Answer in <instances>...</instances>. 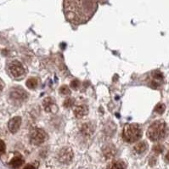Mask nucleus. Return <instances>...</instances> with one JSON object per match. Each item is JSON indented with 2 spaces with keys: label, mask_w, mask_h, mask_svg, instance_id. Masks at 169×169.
Here are the masks:
<instances>
[{
  "label": "nucleus",
  "mask_w": 169,
  "mask_h": 169,
  "mask_svg": "<svg viewBox=\"0 0 169 169\" xmlns=\"http://www.w3.org/2000/svg\"><path fill=\"white\" fill-rule=\"evenodd\" d=\"M21 125H22V117H15L9 120L8 127H9V130L10 132L12 133H16L20 128Z\"/></svg>",
  "instance_id": "1a4fd4ad"
},
{
  "label": "nucleus",
  "mask_w": 169,
  "mask_h": 169,
  "mask_svg": "<svg viewBox=\"0 0 169 169\" xmlns=\"http://www.w3.org/2000/svg\"><path fill=\"white\" fill-rule=\"evenodd\" d=\"M94 126L91 123H84L83 126H82V128H81V131L83 133L84 135H91L93 133H94Z\"/></svg>",
  "instance_id": "f8f14e48"
},
{
  "label": "nucleus",
  "mask_w": 169,
  "mask_h": 169,
  "mask_svg": "<svg viewBox=\"0 0 169 169\" xmlns=\"http://www.w3.org/2000/svg\"><path fill=\"white\" fill-rule=\"evenodd\" d=\"M79 85H80V83H79V81L77 80V79H74L71 83V87L73 89H75V90L79 88Z\"/></svg>",
  "instance_id": "aec40b11"
},
{
  "label": "nucleus",
  "mask_w": 169,
  "mask_h": 169,
  "mask_svg": "<svg viewBox=\"0 0 169 169\" xmlns=\"http://www.w3.org/2000/svg\"><path fill=\"white\" fill-rule=\"evenodd\" d=\"M97 9V0H64L65 16L71 24L76 26L90 21Z\"/></svg>",
  "instance_id": "f257e3e1"
},
{
  "label": "nucleus",
  "mask_w": 169,
  "mask_h": 169,
  "mask_svg": "<svg viewBox=\"0 0 169 169\" xmlns=\"http://www.w3.org/2000/svg\"><path fill=\"white\" fill-rule=\"evenodd\" d=\"M167 135V127L163 120L154 122L147 130V137L151 141H159Z\"/></svg>",
  "instance_id": "f03ea898"
},
{
  "label": "nucleus",
  "mask_w": 169,
  "mask_h": 169,
  "mask_svg": "<svg viewBox=\"0 0 169 169\" xmlns=\"http://www.w3.org/2000/svg\"><path fill=\"white\" fill-rule=\"evenodd\" d=\"M37 79L36 77H31V78H29L27 81V87L28 89H36L37 86Z\"/></svg>",
  "instance_id": "dca6fc26"
},
{
  "label": "nucleus",
  "mask_w": 169,
  "mask_h": 169,
  "mask_svg": "<svg viewBox=\"0 0 169 169\" xmlns=\"http://www.w3.org/2000/svg\"><path fill=\"white\" fill-rule=\"evenodd\" d=\"M165 161H166L167 162L169 163V151L167 152V154L166 155V157H165Z\"/></svg>",
  "instance_id": "393cba45"
},
{
  "label": "nucleus",
  "mask_w": 169,
  "mask_h": 169,
  "mask_svg": "<svg viewBox=\"0 0 169 169\" xmlns=\"http://www.w3.org/2000/svg\"><path fill=\"white\" fill-rule=\"evenodd\" d=\"M103 154L106 158H111L116 156L117 149L113 145H107L103 148Z\"/></svg>",
  "instance_id": "9b49d317"
},
{
  "label": "nucleus",
  "mask_w": 169,
  "mask_h": 169,
  "mask_svg": "<svg viewBox=\"0 0 169 169\" xmlns=\"http://www.w3.org/2000/svg\"><path fill=\"white\" fill-rule=\"evenodd\" d=\"M3 87H4V83H3V82L1 79H0V93L3 91Z\"/></svg>",
  "instance_id": "b1692460"
},
{
  "label": "nucleus",
  "mask_w": 169,
  "mask_h": 169,
  "mask_svg": "<svg viewBox=\"0 0 169 169\" xmlns=\"http://www.w3.org/2000/svg\"><path fill=\"white\" fill-rule=\"evenodd\" d=\"M153 150L154 151L157 152V153H161V152H162L163 147L161 146V145H157V146H155V147L153 148Z\"/></svg>",
  "instance_id": "412c9836"
},
{
  "label": "nucleus",
  "mask_w": 169,
  "mask_h": 169,
  "mask_svg": "<svg viewBox=\"0 0 169 169\" xmlns=\"http://www.w3.org/2000/svg\"><path fill=\"white\" fill-rule=\"evenodd\" d=\"M43 105L44 108V111L49 113H56L57 111V106L54 99L48 97V98L44 99L43 101Z\"/></svg>",
  "instance_id": "6e6552de"
},
{
  "label": "nucleus",
  "mask_w": 169,
  "mask_h": 169,
  "mask_svg": "<svg viewBox=\"0 0 169 169\" xmlns=\"http://www.w3.org/2000/svg\"><path fill=\"white\" fill-rule=\"evenodd\" d=\"M73 112L77 118H83L89 113V108L86 105H78L74 108Z\"/></svg>",
  "instance_id": "9d476101"
},
{
  "label": "nucleus",
  "mask_w": 169,
  "mask_h": 169,
  "mask_svg": "<svg viewBox=\"0 0 169 169\" xmlns=\"http://www.w3.org/2000/svg\"><path fill=\"white\" fill-rule=\"evenodd\" d=\"M57 159L62 164H70L73 159V151L69 147L62 148L58 152Z\"/></svg>",
  "instance_id": "39448f33"
},
{
  "label": "nucleus",
  "mask_w": 169,
  "mask_h": 169,
  "mask_svg": "<svg viewBox=\"0 0 169 169\" xmlns=\"http://www.w3.org/2000/svg\"><path fill=\"white\" fill-rule=\"evenodd\" d=\"M73 104H74L73 99H65V101L64 102L65 107H71V106L73 105Z\"/></svg>",
  "instance_id": "6ab92c4d"
},
{
  "label": "nucleus",
  "mask_w": 169,
  "mask_h": 169,
  "mask_svg": "<svg viewBox=\"0 0 169 169\" xmlns=\"http://www.w3.org/2000/svg\"><path fill=\"white\" fill-rule=\"evenodd\" d=\"M165 109H166L165 105H164V104H162V103H159V104L157 105V106L155 107V110H154V111L158 114H162L163 112L165 111Z\"/></svg>",
  "instance_id": "f3484780"
},
{
  "label": "nucleus",
  "mask_w": 169,
  "mask_h": 169,
  "mask_svg": "<svg viewBox=\"0 0 169 169\" xmlns=\"http://www.w3.org/2000/svg\"><path fill=\"white\" fill-rule=\"evenodd\" d=\"M9 73L11 74L14 77H16V78H19V77H22L26 73L23 65L20 61H18V60H13L12 62L9 63Z\"/></svg>",
  "instance_id": "423d86ee"
},
{
  "label": "nucleus",
  "mask_w": 169,
  "mask_h": 169,
  "mask_svg": "<svg viewBox=\"0 0 169 169\" xmlns=\"http://www.w3.org/2000/svg\"><path fill=\"white\" fill-rule=\"evenodd\" d=\"M60 93L63 95H69L71 94V90L66 85H63L60 88Z\"/></svg>",
  "instance_id": "a211bd4d"
},
{
  "label": "nucleus",
  "mask_w": 169,
  "mask_h": 169,
  "mask_svg": "<svg viewBox=\"0 0 169 169\" xmlns=\"http://www.w3.org/2000/svg\"><path fill=\"white\" fill-rule=\"evenodd\" d=\"M24 169H36V167L34 166H32V165H31V164H28V165H27V166L25 167Z\"/></svg>",
  "instance_id": "5701e85b"
},
{
  "label": "nucleus",
  "mask_w": 169,
  "mask_h": 169,
  "mask_svg": "<svg viewBox=\"0 0 169 169\" xmlns=\"http://www.w3.org/2000/svg\"><path fill=\"white\" fill-rule=\"evenodd\" d=\"M110 169H127V164L122 160L116 161L111 164Z\"/></svg>",
  "instance_id": "2eb2a0df"
},
{
  "label": "nucleus",
  "mask_w": 169,
  "mask_h": 169,
  "mask_svg": "<svg viewBox=\"0 0 169 169\" xmlns=\"http://www.w3.org/2000/svg\"><path fill=\"white\" fill-rule=\"evenodd\" d=\"M9 96H10V99H12L13 100H16V101L22 100H22H24L27 98V94L21 88H14L10 91Z\"/></svg>",
  "instance_id": "0eeeda50"
},
{
  "label": "nucleus",
  "mask_w": 169,
  "mask_h": 169,
  "mask_svg": "<svg viewBox=\"0 0 169 169\" xmlns=\"http://www.w3.org/2000/svg\"><path fill=\"white\" fill-rule=\"evenodd\" d=\"M142 137V128L137 123H130L124 127L123 131V138L128 143L138 141Z\"/></svg>",
  "instance_id": "7ed1b4c3"
},
{
  "label": "nucleus",
  "mask_w": 169,
  "mask_h": 169,
  "mask_svg": "<svg viewBox=\"0 0 169 169\" xmlns=\"http://www.w3.org/2000/svg\"><path fill=\"white\" fill-rule=\"evenodd\" d=\"M148 149V144L145 141L138 142V144L134 146L133 150L137 154H142L146 151Z\"/></svg>",
  "instance_id": "ddd939ff"
},
{
  "label": "nucleus",
  "mask_w": 169,
  "mask_h": 169,
  "mask_svg": "<svg viewBox=\"0 0 169 169\" xmlns=\"http://www.w3.org/2000/svg\"><path fill=\"white\" fill-rule=\"evenodd\" d=\"M47 139V133L46 132L41 128L34 129L31 131V136H30V140L31 143H32L35 145H39L43 144V142Z\"/></svg>",
  "instance_id": "20e7f679"
},
{
  "label": "nucleus",
  "mask_w": 169,
  "mask_h": 169,
  "mask_svg": "<svg viewBox=\"0 0 169 169\" xmlns=\"http://www.w3.org/2000/svg\"><path fill=\"white\" fill-rule=\"evenodd\" d=\"M5 151V144L3 140L0 139V153H3Z\"/></svg>",
  "instance_id": "4be33fe9"
},
{
  "label": "nucleus",
  "mask_w": 169,
  "mask_h": 169,
  "mask_svg": "<svg viewBox=\"0 0 169 169\" xmlns=\"http://www.w3.org/2000/svg\"><path fill=\"white\" fill-rule=\"evenodd\" d=\"M24 163V160L21 157H16L13 158L12 160L9 162V165L12 167L13 168H19L20 167H22Z\"/></svg>",
  "instance_id": "4468645a"
}]
</instances>
